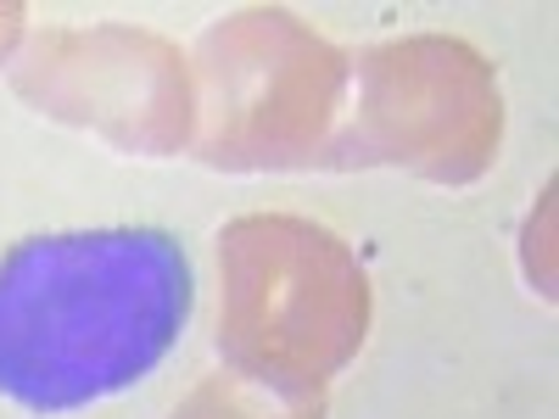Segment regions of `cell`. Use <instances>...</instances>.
Instances as JSON below:
<instances>
[{"label": "cell", "instance_id": "cell-3", "mask_svg": "<svg viewBox=\"0 0 559 419\" xmlns=\"http://www.w3.org/2000/svg\"><path fill=\"white\" fill-rule=\"evenodd\" d=\"M197 157L213 168H302L336 140L347 62L292 12H241L202 34Z\"/></svg>", "mask_w": 559, "mask_h": 419}, {"label": "cell", "instance_id": "cell-2", "mask_svg": "<svg viewBox=\"0 0 559 419\" xmlns=\"http://www.w3.org/2000/svg\"><path fill=\"white\" fill-rule=\"evenodd\" d=\"M218 358L241 381L302 403L358 352L369 286L358 258L319 224L241 218L218 241Z\"/></svg>", "mask_w": 559, "mask_h": 419}, {"label": "cell", "instance_id": "cell-5", "mask_svg": "<svg viewBox=\"0 0 559 419\" xmlns=\"http://www.w3.org/2000/svg\"><path fill=\"white\" fill-rule=\"evenodd\" d=\"M12 84L39 112L90 123L146 157H168L191 134V89H185L179 51L152 34H45L34 57L12 68Z\"/></svg>", "mask_w": 559, "mask_h": 419}, {"label": "cell", "instance_id": "cell-4", "mask_svg": "<svg viewBox=\"0 0 559 419\" xmlns=\"http://www.w3.org/2000/svg\"><path fill=\"white\" fill-rule=\"evenodd\" d=\"M364 101L347 129H336L324 163H403L426 179L464 184L492 163L503 107L498 84L476 51L459 39L381 45L358 62Z\"/></svg>", "mask_w": 559, "mask_h": 419}, {"label": "cell", "instance_id": "cell-6", "mask_svg": "<svg viewBox=\"0 0 559 419\" xmlns=\"http://www.w3.org/2000/svg\"><path fill=\"white\" fill-rule=\"evenodd\" d=\"M274 403H286V397H274V392H263V386H252L241 375H218L174 419H324V397H302L286 414H274Z\"/></svg>", "mask_w": 559, "mask_h": 419}, {"label": "cell", "instance_id": "cell-1", "mask_svg": "<svg viewBox=\"0 0 559 419\" xmlns=\"http://www.w3.org/2000/svg\"><path fill=\"white\" fill-rule=\"evenodd\" d=\"M191 313V263L163 229L39 236L0 258V397L68 414L146 381Z\"/></svg>", "mask_w": 559, "mask_h": 419}]
</instances>
